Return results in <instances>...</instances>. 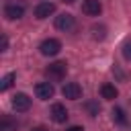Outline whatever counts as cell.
I'll list each match as a JSON object with an SVG mask.
<instances>
[{
	"mask_svg": "<svg viewBox=\"0 0 131 131\" xmlns=\"http://www.w3.org/2000/svg\"><path fill=\"white\" fill-rule=\"evenodd\" d=\"M68 74V63L66 61H53L45 68V76L49 78V82H61Z\"/></svg>",
	"mask_w": 131,
	"mask_h": 131,
	"instance_id": "1",
	"label": "cell"
},
{
	"mask_svg": "<svg viewBox=\"0 0 131 131\" xmlns=\"http://www.w3.org/2000/svg\"><path fill=\"white\" fill-rule=\"evenodd\" d=\"M23 14H25V6L18 2H8L4 6V16L8 20H18V18H23Z\"/></svg>",
	"mask_w": 131,
	"mask_h": 131,
	"instance_id": "2",
	"label": "cell"
},
{
	"mask_svg": "<svg viewBox=\"0 0 131 131\" xmlns=\"http://www.w3.org/2000/svg\"><path fill=\"white\" fill-rule=\"evenodd\" d=\"M59 49H61V43H59L57 39H45V41L39 45V51H41L43 55H47V57L57 55V53H59Z\"/></svg>",
	"mask_w": 131,
	"mask_h": 131,
	"instance_id": "3",
	"label": "cell"
},
{
	"mask_svg": "<svg viewBox=\"0 0 131 131\" xmlns=\"http://www.w3.org/2000/svg\"><path fill=\"white\" fill-rule=\"evenodd\" d=\"M12 108H14L16 113L29 111V108H31V98H29L25 92H16V94L12 96Z\"/></svg>",
	"mask_w": 131,
	"mask_h": 131,
	"instance_id": "4",
	"label": "cell"
},
{
	"mask_svg": "<svg viewBox=\"0 0 131 131\" xmlns=\"http://www.w3.org/2000/svg\"><path fill=\"white\" fill-rule=\"evenodd\" d=\"M74 25H76V18L70 12H63V14L55 16V29H59V31H72Z\"/></svg>",
	"mask_w": 131,
	"mask_h": 131,
	"instance_id": "5",
	"label": "cell"
},
{
	"mask_svg": "<svg viewBox=\"0 0 131 131\" xmlns=\"http://www.w3.org/2000/svg\"><path fill=\"white\" fill-rule=\"evenodd\" d=\"M61 94L63 98H70V100H78L82 96V86L76 84V82H68L63 88H61Z\"/></svg>",
	"mask_w": 131,
	"mask_h": 131,
	"instance_id": "6",
	"label": "cell"
},
{
	"mask_svg": "<svg viewBox=\"0 0 131 131\" xmlns=\"http://www.w3.org/2000/svg\"><path fill=\"white\" fill-rule=\"evenodd\" d=\"M49 115H51V119H53L55 123H66V121H68V108H66L61 102H55V104H51V111H49Z\"/></svg>",
	"mask_w": 131,
	"mask_h": 131,
	"instance_id": "7",
	"label": "cell"
},
{
	"mask_svg": "<svg viewBox=\"0 0 131 131\" xmlns=\"http://www.w3.org/2000/svg\"><path fill=\"white\" fill-rule=\"evenodd\" d=\"M82 12L88 16H98L102 12V4L98 0H84L82 2Z\"/></svg>",
	"mask_w": 131,
	"mask_h": 131,
	"instance_id": "8",
	"label": "cell"
},
{
	"mask_svg": "<svg viewBox=\"0 0 131 131\" xmlns=\"http://www.w3.org/2000/svg\"><path fill=\"white\" fill-rule=\"evenodd\" d=\"M53 86L49 84V82H39L37 86H35V94H37V98H41V100H49L51 96H53Z\"/></svg>",
	"mask_w": 131,
	"mask_h": 131,
	"instance_id": "9",
	"label": "cell"
},
{
	"mask_svg": "<svg viewBox=\"0 0 131 131\" xmlns=\"http://www.w3.org/2000/svg\"><path fill=\"white\" fill-rule=\"evenodd\" d=\"M53 12H55V4L53 2H41V4L35 6V16L41 18V20L47 18L49 14H53Z\"/></svg>",
	"mask_w": 131,
	"mask_h": 131,
	"instance_id": "10",
	"label": "cell"
},
{
	"mask_svg": "<svg viewBox=\"0 0 131 131\" xmlns=\"http://www.w3.org/2000/svg\"><path fill=\"white\" fill-rule=\"evenodd\" d=\"M117 94H119L117 86H113V84H102V86H100V96H102V98H106V100H115Z\"/></svg>",
	"mask_w": 131,
	"mask_h": 131,
	"instance_id": "11",
	"label": "cell"
},
{
	"mask_svg": "<svg viewBox=\"0 0 131 131\" xmlns=\"http://www.w3.org/2000/svg\"><path fill=\"white\" fill-rule=\"evenodd\" d=\"M111 117H113V121H115L117 125H127V115H125V111H123L121 106H115V108L111 111Z\"/></svg>",
	"mask_w": 131,
	"mask_h": 131,
	"instance_id": "12",
	"label": "cell"
},
{
	"mask_svg": "<svg viewBox=\"0 0 131 131\" xmlns=\"http://www.w3.org/2000/svg\"><path fill=\"white\" fill-rule=\"evenodd\" d=\"M14 129H16V121L10 119L8 115H4L0 119V131H14Z\"/></svg>",
	"mask_w": 131,
	"mask_h": 131,
	"instance_id": "13",
	"label": "cell"
},
{
	"mask_svg": "<svg viewBox=\"0 0 131 131\" xmlns=\"http://www.w3.org/2000/svg\"><path fill=\"white\" fill-rule=\"evenodd\" d=\"M92 37L98 39V41H102V39L106 37V27H102V25H94V27H92Z\"/></svg>",
	"mask_w": 131,
	"mask_h": 131,
	"instance_id": "14",
	"label": "cell"
},
{
	"mask_svg": "<svg viewBox=\"0 0 131 131\" xmlns=\"http://www.w3.org/2000/svg\"><path fill=\"white\" fill-rule=\"evenodd\" d=\"M14 78H16V74H6L2 80H0V90H8L10 86H12V82H14Z\"/></svg>",
	"mask_w": 131,
	"mask_h": 131,
	"instance_id": "15",
	"label": "cell"
},
{
	"mask_svg": "<svg viewBox=\"0 0 131 131\" xmlns=\"http://www.w3.org/2000/svg\"><path fill=\"white\" fill-rule=\"evenodd\" d=\"M84 106H86V111L90 113V117H96V115L100 113V104H98V102H86Z\"/></svg>",
	"mask_w": 131,
	"mask_h": 131,
	"instance_id": "16",
	"label": "cell"
},
{
	"mask_svg": "<svg viewBox=\"0 0 131 131\" xmlns=\"http://www.w3.org/2000/svg\"><path fill=\"white\" fill-rule=\"evenodd\" d=\"M123 55H125V59L131 61V41H127V43L123 45Z\"/></svg>",
	"mask_w": 131,
	"mask_h": 131,
	"instance_id": "17",
	"label": "cell"
},
{
	"mask_svg": "<svg viewBox=\"0 0 131 131\" xmlns=\"http://www.w3.org/2000/svg\"><path fill=\"white\" fill-rule=\"evenodd\" d=\"M8 49V39H6V35H2V51H6Z\"/></svg>",
	"mask_w": 131,
	"mask_h": 131,
	"instance_id": "18",
	"label": "cell"
},
{
	"mask_svg": "<svg viewBox=\"0 0 131 131\" xmlns=\"http://www.w3.org/2000/svg\"><path fill=\"white\" fill-rule=\"evenodd\" d=\"M68 131H84V129H82V127H78V125H74V127H70Z\"/></svg>",
	"mask_w": 131,
	"mask_h": 131,
	"instance_id": "19",
	"label": "cell"
},
{
	"mask_svg": "<svg viewBox=\"0 0 131 131\" xmlns=\"http://www.w3.org/2000/svg\"><path fill=\"white\" fill-rule=\"evenodd\" d=\"M31 131H47V127H41V125H39V127H35V129H31Z\"/></svg>",
	"mask_w": 131,
	"mask_h": 131,
	"instance_id": "20",
	"label": "cell"
},
{
	"mask_svg": "<svg viewBox=\"0 0 131 131\" xmlns=\"http://www.w3.org/2000/svg\"><path fill=\"white\" fill-rule=\"evenodd\" d=\"M63 2H66V4H74L76 0H63Z\"/></svg>",
	"mask_w": 131,
	"mask_h": 131,
	"instance_id": "21",
	"label": "cell"
}]
</instances>
